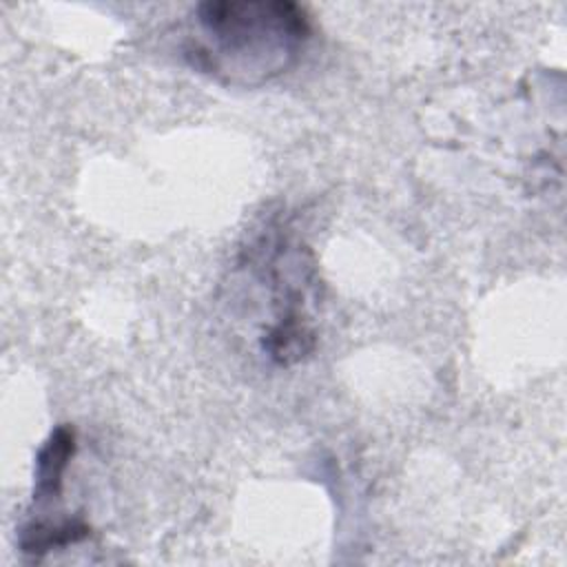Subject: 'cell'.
Wrapping results in <instances>:
<instances>
[{
	"label": "cell",
	"instance_id": "2",
	"mask_svg": "<svg viewBox=\"0 0 567 567\" xmlns=\"http://www.w3.org/2000/svg\"><path fill=\"white\" fill-rule=\"evenodd\" d=\"M75 452V434L71 427L60 425L51 432L47 443L40 447L35 458V485L33 503L58 501L64 485V472Z\"/></svg>",
	"mask_w": 567,
	"mask_h": 567
},
{
	"label": "cell",
	"instance_id": "1",
	"mask_svg": "<svg viewBox=\"0 0 567 567\" xmlns=\"http://www.w3.org/2000/svg\"><path fill=\"white\" fill-rule=\"evenodd\" d=\"M195 22L190 64L244 86L286 73L310 38L306 11L286 0H210L197 4Z\"/></svg>",
	"mask_w": 567,
	"mask_h": 567
}]
</instances>
